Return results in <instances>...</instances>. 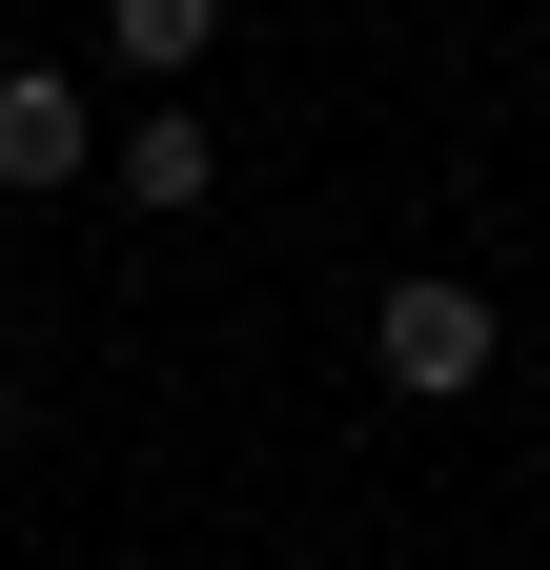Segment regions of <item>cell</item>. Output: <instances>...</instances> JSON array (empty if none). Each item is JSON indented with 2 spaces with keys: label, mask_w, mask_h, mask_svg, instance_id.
<instances>
[{
  "label": "cell",
  "mask_w": 550,
  "mask_h": 570,
  "mask_svg": "<svg viewBox=\"0 0 550 570\" xmlns=\"http://www.w3.org/2000/svg\"><path fill=\"white\" fill-rule=\"evenodd\" d=\"M490 346H510V326H490V285H449V265L367 285V367H387V387H429V407H449V387H490Z\"/></svg>",
  "instance_id": "obj_1"
},
{
  "label": "cell",
  "mask_w": 550,
  "mask_h": 570,
  "mask_svg": "<svg viewBox=\"0 0 550 570\" xmlns=\"http://www.w3.org/2000/svg\"><path fill=\"white\" fill-rule=\"evenodd\" d=\"M0 184H102V142H82V82H61V61H0Z\"/></svg>",
  "instance_id": "obj_2"
},
{
  "label": "cell",
  "mask_w": 550,
  "mask_h": 570,
  "mask_svg": "<svg viewBox=\"0 0 550 570\" xmlns=\"http://www.w3.org/2000/svg\"><path fill=\"white\" fill-rule=\"evenodd\" d=\"M102 184H122V204H164V225H184V204L225 184V164H204V102H144V122L102 142Z\"/></svg>",
  "instance_id": "obj_3"
},
{
  "label": "cell",
  "mask_w": 550,
  "mask_h": 570,
  "mask_svg": "<svg viewBox=\"0 0 550 570\" xmlns=\"http://www.w3.org/2000/svg\"><path fill=\"white\" fill-rule=\"evenodd\" d=\"M102 41H122V82H204V41H225V21H204V0H122Z\"/></svg>",
  "instance_id": "obj_4"
},
{
  "label": "cell",
  "mask_w": 550,
  "mask_h": 570,
  "mask_svg": "<svg viewBox=\"0 0 550 570\" xmlns=\"http://www.w3.org/2000/svg\"><path fill=\"white\" fill-rule=\"evenodd\" d=\"M0 449H21V367H0Z\"/></svg>",
  "instance_id": "obj_5"
}]
</instances>
